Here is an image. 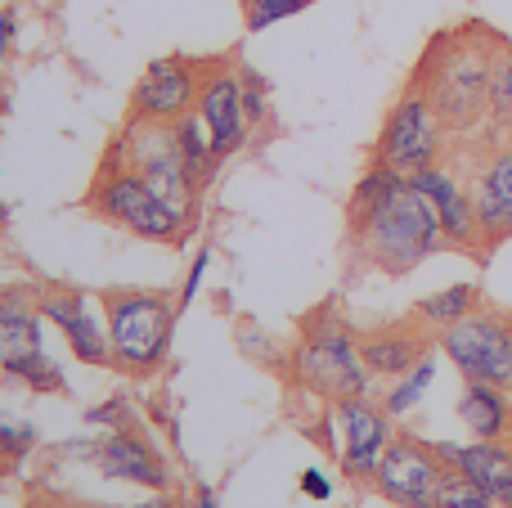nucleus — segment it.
<instances>
[{"instance_id":"12","label":"nucleus","mask_w":512,"mask_h":508,"mask_svg":"<svg viewBox=\"0 0 512 508\" xmlns=\"http://www.w3.org/2000/svg\"><path fill=\"white\" fill-rule=\"evenodd\" d=\"M198 86H203V77L194 72L189 59H153L149 68H144V77L135 81L131 108H135V117H144V122L176 126L180 117L194 113Z\"/></svg>"},{"instance_id":"11","label":"nucleus","mask_w":512,"mask_h":508,"mask_svg":"<svg viewBox=\"0 0 512 508\" xmlns=\"http://www.w3.org/2000/svg\"><path fill=\"white\" fill-rule=\"evenodd\" d=\"M445 473L450 468L436 455V441H418L405 432L387 446L369 486L396 508H436V491H441Z\"/></svg>"},{"instance_id":"14","label":"nucleus","mask_w":512,"mask_h":508,"mask_svg":"<svg viewBox=\"0 0 512 508\" xmlns=\"http://www.w3.org/2000/svg\"><path fill=\"white\" fill-rule=\"evenodd\" d=\"M409 185L436 207L441 216V230L454 248H477L481 243V225H477V207H472V189L454 176L450 167L432 162V167L409 171Z\"/></svg>"},{"instance_id":"13","label":"nucleus","mask_w":512,"mask_h":508,"mask_svg":"<svg viewBox=\"0 0 512 508\" xmlns=\"http://www.w3.org/2000/svg\"><path fill=\"white\" fill-rule=\"evenodd\" d=\"M194 113L203 117L207 135H212L216 153L230 158L243 140H248V108H243V81L239 68H212L203 72V86H198V104Z\"/></svg>"},{"instance_id":"32","label":"nucleus","mask_w":512,"mask_h":508,"mask_svg":"<svg viewBox=\"0 0 512 508\" xmlns=\"http://www.w3.org/2000/svg\"><path fill=\"white\" fill-rule=\"evenodd\" d=\"M122 508H180L176 500H171V495H153V500H135V504H122Z\"/></svg>"},{"instance_id":"8","label":"nucleus","mask_w":512,"mask_h":508,"mask_svg":"<svg viewBox=\"0 0 512 508\" xmlns=\"http://www.w3.org/2000/svg\"><path fill=\"white\" fill-rule=\"evenodd\" d=\"M436 347L445 351L463 383H490L512 392V320L499 311H472L468 320L436 333Z\"/></svg>"},{"instance_id":"9","label":"nucleus","mask_w":512,"mask_h":508,"mask_svg":"<svg viewBox=\"0 0 512 508\" xmlns=\"http://www.w3.org/2000/svg\"><path fill=\"white\" fill-rule=\"evenodd\" d=\"M445 117L436 113V104L427 99L423 86L405 90V95L396 99V108L387 113V122H382V135H378V162H387V167L396 171H418V167H432V162H441L445 153Z\"/></svg>"},{"instance_id":"31","label":"nucleus","mask_w":512,"mask_h":508,"mask_svg":"<svg viewBox=\"0 0 512 508\" xmlns=\"http://www.w3.org/2000/svg\"><path fill=\"white\" fill-rule=\"evenodd\" d=\"M14 36H18V9H0V63L9 59V50H14Z\"/></svg>"},{"instance_id":"1","label":"nucleus","mask_w":512,"mask_h":508,"mask_svg":"<svg viewBox=\"0 0 512 508\" xmlns=\"http://www.w3.org/2000/svg\"><path fill=\"white\" fill-rule=\"evenodd\" d=\"M351 230L360 252L387 275H409L414 266H423L427 257H436L450 243L436 207L409 185V176L396 189H387L378 203L351 207Z\"/></svg>"},{"instance_id":"7","label":"nucleus","mask_w":512,"mask_h":508,"mask_svg":"<svg viewBox=\"0 0 512 508\" xmlns=\"http://www.w3.org/2000/svg\"><path fill=\"white\" fill-rule=\"evenodd\" d=\"M90 207H95L104 221L122 225V230L140 234V239H149V243H180L194 230V216L171 207L167 198L144 185L131 167H104L95 194H90Z\"/></svg>"},{"instance_id":"25","label":"nucleus","mask_w":512,"mask_h":508,"mask_svg":"<svg viewBox=\"0 0 512 508\" xmlns=\"http://www.w3.org/2000/svg\"><path fill=\"white\" fill-rule=\"evenodd\" d=\"M436 508H495V500L463 473H445L441 491H436Z\"/></svg>"},{"instance_id":"4","label":"nucleus","mask_w":512,"mask_h":508,"mask_svg":"<svg viewBox=\"0 0 512 508\" xmlns=\"http://www.w3.org/2000/svg\"><path fill=\"white\" fill-rule=\"evenodd\" d=\"M292 378L310 392L342 401V396H369V365H364L360 338L337 320H310L292 347Z\"/></svg>"},{"instance_id":"28","label":"nucleus","mask_w":512,"mask_h":508,"mask_svg":"<svg viewBox=\"0 0 512 508\" xmlns=\"http://www.w3.org/2000/svg\"><path fill=\"white\" fill-rule=\"evenodd\" d=\"M239 81H243V108H248V126H261L270 117V86L261 81V72L252 68H239Z\"/></svg>"},{"instance_id":"16","label":"nucleus","mask_w":512,"mask_h":508,"mask_svg":"<svg viewBox=\"0 0 512 508\" xmlns=\"http://www.w3.org/2000/svg\"><path fill=\"white\" fill-rule=\"evenodd\" d=\"M90 464H95L99 477H108V482L144 486V491H167L171 486L162 455L135 428H117L113 437L95 441V459H90Z\"/></svg>"},{"instance_id":"20","label":"nucleus","mask_w":512,"mask_h":508,"mask_svg":"<svg viewBox=\"0 0 512 508\" xmlns=\"http://www.w3.org/2000/svg\"><path fill=\"white\" fill-rule=\"evenodd\" d=\"M360 351H364V365H369L373 378H400L427 356V338L414 329H382V333H369L360 338Z\"/></svg>"},{"instance_id":"5","label":"nucleus","mask_w":512,"mask_h":508,"mask_svg":"<svg viewBox=\"0 0 512 508\" xmlns=\"http://www.w3.org/2000/svg\"><path fill=\"white\" fill-rule=\"evenodd\" d=\"M108 167H131L135 176H140L149 189H158L171 207H180L185 216L198 212V189L203 185H198L194 171L185 167L176 126L135 117V122L122 131V140L113 144V153H108Z\"/></svg>"},{"instance_id":"35","label":"nucleus","mask_w":512,"mask_h":508,"mask_svg":"<svg viewBox=\"0 0 512 508\" xmlns=\"http://www.w3.org/2000/svg\"><path fill=\"white\" fill-rule=\"evenodd\" d=\"M508 149H512V122H508Z\"/></svg>"},{"instance_id":"36","label":"nucleus","mask_w":512,"mask_h":508,"mask_svg":"<svg viewBox=\"0 0 512 508\" xmlns=\"http://www.w3.org/2000/svg\"><path fill=\"white\" fill-rule=\"evenodd\" d=\"M504 508H512V500H508V504H504Z\"/></svg>"},{"instance_id":"24","label":"nucleus","mask_w":512,"mask_h":508,"mask_svg":"<svg viewBox=\"0 0 512 508\" xmlns=\"http://www.w3.org/2000/svg\"><path fill=\"white\" fill-rule=\"evenodd\" d=\"M490 117L512 122V50H495V68H490Z\"/></svg>"},{"instance_id":"19","label":"nucleus","mask_w":512,"mask_h":508,"mask_svg":"<svg viewBox=\"0 0 512 508\" xmlns=\"http://www.w3.org/2000/svg\"><path fill=\"white\" fill-rule=\"evenodd\" d=\"M454 414H459L472 441H512V392H504V387L463 383Z\"/></svg>"},{"instance_id":"29","label":"nucleus","mask_w":512,"mask_h":508,"mask_svg":"<svg viewBox=\"0 0 512 508\" xmlns=\"http://www.w3.org/2000/svg\"><path fill=\"white\" fill-rule=\"evenodd\" d=\"M207 266H212V252H198L194 266H189V275H185V284H180V297H176L180 311H189V306H194L198 288H203V279H207Z\"/></svg>"},{"instance_id":"23","label":"nucleus","mask_w":512,"mask_h":508,"mask_svg":"<svg viewBox=\"0 0 512 508\" xmlns=\"http://www.w3.org/2000/svg\"><path fill=\"white\" fill-rule=\"evenodd\" d=\"M432 378H436V356H432V351H427V356L418 360V365L409 369V374L391 378L387 396H382V405H387L391 419H405V414H414V410H418V401L427 396V387H432Z\"/></svg>"},{"instance_id":"17","label":"nucleus","mask_w":512,"mask_h":508,"mask_svg":"<svg viewBox=\"0 0 512 508\" xmlns=\"http://www.w3.org/2000/svg\"><path fill=\"white\" fill-rule=\"evenodd\" d=\"M450 473L477 482L499 508L512 500V441H436Z\"/></svg>"},{"instance_id":"10","label":"nucleus","mask_w":512,"mask_h":508,"mask_svg":"<svg viewBox=\"0 0 512 508\" xmlns=\"http://www.w3.org/2000/svg\"><path fill=\"white\" fill-rule=\"evenodd\" d=\"M333 423H337V459H342L346 482L369 486L387 446L396 441V419L373 396H342V401H333Z\"/></svg>"},{"instance_id":"27","label":"nucleus","mask_w":512,"mask_h":508,"mask_svg":"<svg viewBox=\"0 0 512 508\" xmlns=\"http://www.w3.org/2000/svg\"><path fill=\"white\" fill-rule=\"evenodd\" d=\"M32 446H36L32 423H0V464H18V459H27Z\"/></svg>"},{"instance_id":"21","label":"nucleus","mask_w":512,"mask_h":508,"mask_svg":"<svg viewBox=\"0 0 512 508\" xmlns=\"http://www.w3.org/2000/svg\"><path fill=\"white\" fill-rule=\"evenodd\" d=\"M477 302H481L477 284H450V288H441V293L423 297V302L414 306V320L432 333H445L450 324L468 320V315L477 311Z\"/></svg>"},{"instance_id":"3","label":"nucleus","mask_w":512,"mask_h":508,"mask_svg":"<svg viewBox=\"0 0 512 508\" xmlns=\"http://www.w3.org/2000/svg\"><path fill=\"white\" fill-rule=\"evenodd\" d=\"M490 68H495V45L477 41V36L450 41L441 59H432L423 90L436 104V113L445 117V126L472 131L490 113Z\"/></svg>"},{"instance_id":"34","label":"nucleus","mask_w":512,"mask_h":508,"mask_svg":"<svg viewBox=\"0 0 512 508\" xmlns=\"http://www.w3.org/2000/svg\"><path fill=\"white\" fill-rule=\"evenodd\" d=\"M32 508H72V504H59V500H41V504H32Z\"/></svg>"},{"instance_id":"30","label":"nucleus","mask_w":512,"mask_h":508,"mask_svg":"<svg viewBox=\"0 0 512 508\" xmlns=\"http://www.w3.org/2000/svg\"><path fill=\"white\" fill-rule=\"evenodd\" d=\"M301 495H306V500H328V495H333V482H328L319 468H306V473H301Z\"/></svg>"},{"instance_id":"33","label":"nucleus","mask_w":512,"mask_h":508,"mask_svg":"<svg viewBox=\"0 0 512 508\" xmlns=\"http://www.w3.org/2000/svg\"><path fill=\"white\" fill-rule=\"evenodd\" d=\"M194 508H221V500H216V491H212V486H198Z\"/></svg>"},{"instance_id":"2","label":"nucleus","mask_w":512,"mask_h":508,"mask_svg":"<svg viewBox=\"0 0 512 508\" xmlns=\"http://www.w3.org/2000/svg\"><path fill=\"white\" fill-rule=\"evenodd\" d=\"M176 315L180 306L162 293H135V288L104 293V324H108V342H113V365L135 378L162 369V360L171 356V338H176Z\"/></svg>"},{"instance_id":"15","label":"nucleus","mask_w":512,"mask_h":508,"mask_svg":"<svg viewBox=\"0 0 512 508\" xmlns=\"http://www.w3.org/2000/svg\"><path fill=\"white\" fill-rule=\"evenodd\" d=\"M41 311L63 333L68 351L81 365H113V342H108L104 315L81 293H41Z\"/></svg>"},{"instance_id":"26","label":"nucleus","mask_w":512,"mask_h":508,"mask_svg":"<svg viewBox=\"0 0 512 508\" xmlns=\"http://www.w3.org/2000/svg\"><path fill=\"white\" fill-rule=\"evenodd\" d=\"M315 0H248V32H265L279 27L283 18H297L301 9H310Z\"/></svg>"},{"instance_id":"6","label":"nucleus","mask_w":512,"mask_h":508,"mask_svg":"<svg viewBox=\"0 0 512 508\" xmlns=\"http://www.w3.org/2000/svg\"><path fill=\"white\" fill-rule=\"evenodd\" d=\"M41 320L45 311L32 288L14 284L0 293V378L27 392H63L68 378L45 356Z\"/></svg>"},{"instance_id":"22","label":"nucleus","mask_w":512,"mask_h":508,"mask_svg":"<svg viewBox=\"0 0 512 508\" xmlns=\"http://www.w3.org/2000/svg\"><path fill=\"white\" fill-rule=\"evenodd\" d=\"M176 140H180V153H185V167L194 171L198 185H207V180H212V171H216V162H221V153H216V144H212V135H207L203 117H198V113L180 117V122H176Z\"/></svg>"},{"instance_id":"18","label":"nucleus","mask_w":512,"mask_h":508,"mask_svg":"<svg viewBox=\"0 0 512 508\" xmlns=\"http://www.w3.org/2000/svg\"><path fill=\"white\" fill-rule=\"evenodd\" d=\"M472 207H477L481 243H499L512 234V149H495L472 176Z\"/></svg>"}]
</instances>
